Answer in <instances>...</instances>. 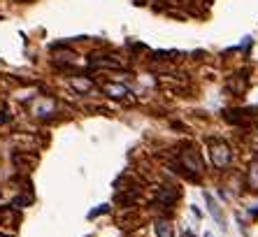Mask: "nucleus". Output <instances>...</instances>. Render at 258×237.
<instances>
[{"mask_svg": "<svg viewBox=\"0 0 258 237\" xmlns=\"http://www.w3.org/2000/svg\"><path fill=\"white\" fill-rule=\"evenodd\" d=\"M249 189L258 191V163H253V165L249 167Z\"/></svg>", "mask_w": 258, "mask_h": 237, "instance_id": "1a4fd4ad", "label": "nucleus"}, {"mask_svg": "<svg viewBox=\"0 0 258 237\" xmlns=\"http://www.w3.org/2000/svg\"><path fill=\"white\" fill-rule=\"evenodd\" d=\"M70 84H72V89H75V91H79V93H89V91H91V82H89V79L75 77Z\"/></svg>", "mask_w": 258, "mask_h": 237, "instance_id": "6e6552de", "label": "nucleus"}, {"mask_svg": "<svg viewBox=\"0 0 258 237\" xmlns=\"http://www.w3.org/2000/svg\"><path fill=\"white\" fill-rule=\"evenodd\" d=\"M179 198V193L174 189H163L161 193H158V202H163V205H170V202H174Z\"/></svg>", "mask_w": 258, "mask_h": 237, "instance_id": "0eeeda50", "label": "nucleus"}, {"mask_svg": "<svg viewBox=\"0 0 258 237\" xmlns=\"http://www.w3.org/2000/svg\"><path fill=\"white\" fill-rule=\"evenodd\" d=\"M205 200H207V207H210V214L216 219V223H221V228H223V216H221V212H219V205L214 202V198H212L210 193H205Z\"/></svg>", "mask_w": 258, "mask_h": 237, "instance_id": "39448f33", "label": "nucleus"}, {"mask_svg": "<svg viewBox=\"0 0 258 237\" xmlns=\"http://www.w3.org/2000/svg\"><path fill=\"white\" fill-rule=\"evenodd\" d=\"M212 163H214V167H226L230 163V149L228 144H223V142H214L212 144Z\"/></svg>", "mask_w": 258, "mask_h": 237, "instance_id": "f257e3e1", "label": "nucleus"}, {"mask_svg": "<svg viewBox=\"0 0 258 237\" xmlns=\"http://www.w3.org/2000/svg\"><path fill=\"white\" fill-rule=\"evenodd\" d=\"M102 91H105L109 98H116V100L128 95V89H126V86H121V84H105V86H102Z\"/></svg>", "mask_w": 258, "mask_h": 237, "instance_id": "20e7f679", "label": "nucleus"}, {"mask_svg": "<svg viewBox=\"0 0 258 237\" xmlns=\"http://www.w3.org/2000/svg\"><path fill=\"white\" fill-rule=\"evenodd\" d=\"M156 232L158 237H172V228L168 221H156Z\"/></svg>", "mask_w": 258, "mask_h": 237, "instance_id": "9d476101", "label": "nucleus"}, {"mask_svg": "<svg viewBox=\"0 0 258 237\" xmlns=\"http://www.w3.org/2000/svg\"><path fill=\"white\" fill-rule=\"evenodd\" d=\"M109 212V205H100L98 209H93V212L89 214V219H96V216H100V214H107Z\"/></svg>", "mask_w": 258, "mask_h": 237, "instance_id": "9b49d317", "label": "nucleus"}, {"mask_svg": "<svg viewBox=\"0 0 258 237\" xmlns=\"http://www.w3.org/2000/svg\"><path fill=\"white\" fill-rule=\"evenodd\" d=\"M56 112V105L51 100H37L35 105H33V114L35 116H49V114Z\"/></svg>", "mask_w": 258, "mask_h": 237, "instance_id": "f03ea898", "label": "nucleus"}, {"mask_svg": "<svg viewBox=\"0 0 258 237\" xmlns=\"http://www.w3.org/2000/svg\"><path fill=\"white\" fill-rule=\"evenodd\" d=\"M181 160H184L186 170H196V172H198L200 167H203V165H200V158H198V156H193V151H186V154L181 156Z\"/></svg>", "mask_w": 258, "mask_h": 237, "instance_id": "423d86ee", "label": "nucleus"}, {"mask_svg": "<svg viewBox=\"0 0 258 237\" xmlns=\"http://www.w3.org/2000/svg\"><path fill=\"white\" fill-rule=\"evenodd\" d=\"M89 63H91V68H121L119 61L107 58V56H91Z\"/></svg>", "mask_w": 258, "mask_h": 237, "instance_id": "7ed1b4c3", "label": "nucleus"}]
</instances>
